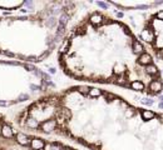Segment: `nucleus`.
<instances>
[{"label":"nucleus","instance_id":"nucleus-7","mask_svg":"<svg viewBox=\"0 0 163 150\" xmlns=\"http://www.w3.org/2000/svg\"><path fill=\"white\" fill-rule=\"evenodd\" d=\"M29 134V133H28ZM29 150H80L63 140L49 139L46 136L29 134Z\"/></svg>","mask_w":163,"mask_h":150},{"label":"nucleus","instance_id":"nucleus-3","mask_svg":"<svg viewBox=\"0 0 163 150\" xmlns=\"http://www.w3.org/2000/svg\"><path fill=\"white\" fill-rule=\"evenodd\" d=\"M69 0H20L0 11V56L38 64L58 50L80 8Z\"/></svg>","mask_w":163,"mask_h":150},{"label":"nucleus","instance_id":"nucleus-4","mask_svg":"<svg viewBox=\"0 0 163 150\" xmlns=\"http://www.w3.org/2000/svg\"><path fill=\"white\" fill-rule=\"evenodd\" d=\"M55 88L52 76L35 64L0 58V108L29 105Z\"/></svg>","mask_w":163,"mask_h":150},{"label":"nucleus","instance_id":"nucleus-6","mask_svg":"<svg viewBox=\"0 0 163 150\" xmlns=\"http://www.w3.org/2000/svg\"><path fill=\"white\" fill-rule=\"evenodd\" d=\"M0 150H29V134L0 114Z\"/></svg>","mask_w":163,"mask_h":150},{"label":"nucleus","instance_id":"nucleus-2","mask_svg":"<svg viewBox=\"0 0 163 150\" xmlns=\"http://www.w3.org/2000/svg\"><path fill=\"white\" fill-rule=\"evenodd\" d=\"M62 73L84 85H112L147 97L163 93L154 56L124 21L90 10L72 25L57 50Z\"/></svg>","mask_w":163,"mask_h":150},{"label":"nucleus","instance_id":"nucleus-8","mask_svg":"<svg viewBox=\"0 0 163 150\" xmlns=\"http://www.w3.org/2000/svg\"><path fill=\"white\" fill-rule=\"evenodd\" d=\"M109 4L123 10H147L162 5L163 1H124V3L109 1Z\"/></svg>","mask_w":163,"mask_h":150},{"label":"nucleus","instance_id":"nucleus-1","mask_svg":"<svg viewBox=\"0 0 163 150\" xmlns=\"http://www.w3.org/2000/svg\"><path fill=\"white\" fill-rule=\"evenodd\" d=\"M14 124L24 133L63 138L88 150H163V111L93 85L55 90L24 106Z\"/></svg>","mask_w":163,"mask_h":150},{"label":"nucleus","instance_id":"nucleus-5","mask_svg":"<svg viewBox=\"0 0 163 150\" xmlns=\"http://www.w3.org/2000/svg\"><path fill=\"white\" fill-rule=\"evenodd\" d=\"M138 37L154 59L163 63V9L156 10L146 16Z\"/></svg>","mask_w":163,"mask_h":150}]
</instances>
